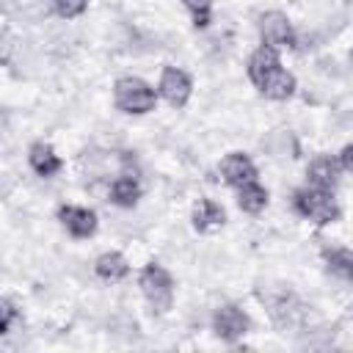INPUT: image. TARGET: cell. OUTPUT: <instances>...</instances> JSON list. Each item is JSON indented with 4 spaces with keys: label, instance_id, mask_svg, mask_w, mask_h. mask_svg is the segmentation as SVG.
<instances>
[{
    "label": "cell",
    "instance_id": "cell-1",
    "mask_svg": "<svg viewBox=\"0 0 353 353\" xmlns=\"http://www.w3.org/2000/svg\"><path fill=\"white\" fill-rule=\"evenodd\" d=\"M292 207H295V212L301 218H306V221H312L317 226H328V223L339 221V215H342L334 193L325 190V188H314V185L298 188L292 193Z\"/></svg>",
    "mask_w": 353,
    "mask_h": 353
},
{
    "label": "cell",
    "instance_id": "cell-2",
    "mask_svg": "<svg viewBox=\"0 0 353 353\" xmlns=\"http://www.w3.org/2000/svg\"><path fill=\"white\" fill-rule=\"evenodd\" d=\"M113 102H116V108H119L121 113L143 116V113L154 110V105H157V91H154L146 80L127 74V77H119V80L113 83Z\"/></svg>",
    "mask_w": 353,
    "mask_h": 353
},
{
    "label": "cell",
    "instance_id": "cell-3",
    "mask_svg": "<svg viewBox=\"0 0 353 353\" xmlns=\"http://www.w3.org/2000/svg\"><path fill=\"white\" fill-rule=\"evenodd\" d=\"M138 287H141L146 303H149L157 314H163V312L171 309V303H174V279H171V273H168L163 265L149 262V265L141 270V276H138Z\"/></svg>",
    "mask_w": 353,
    "mask_h": 353
},
{
    "label": "cell",
    "instance_id": "cell-4",
    "mask_svg": "<svg viewBox=\"0 0 353 353\" xmlns=\"http://www.w3.org/2000/svg\"><path fill=\"white\" fill-rule=\"evenodd\" d=\"M262 303L268 306L270 317L279 323V325H295L301 317H303V303L298 301V295L284 287V284H273V287H265L259 292Z\"/></svg>",
    "mask_w": 353,
    "mask_h": 353
},
{
    "label": "cell",
    "instance_id": "cell-5",
    "mask_svg": "<svg viewBox=\"0 0 353 353\" xmlns=\"http://www.w3.org/2000/svg\"><path fill=\"white\" fill-rule=\"evenodd\" d=\"M248 328H251L248 314H245L240 306H234V303H223V306H218L215 314H212V331H215V336L223 339V342H237L240 336L248 334Z\"/></svg>",
    "mask_w": 353,
    "mask_h": 353
},
{
    "label": "cell",
    "instance_id": "cell-6",
    "mask_svg": "<svg viewBox=\"0 0 353 353\" xmlns=\"http://www.w3.org/2000/svg\"><path fill=\"white\" fill-rule=\"evenodd\" d=\"M259 36H262V44H270L276 50L295 47V30L284 11H265L259 17Z\"/></svg>",
    "mask_w": 353,
    "mask_h": 353
},
{
    "label": "cell",
    "instance_id": "cell-7",
    "mask_svg": "<svg viewBox=\"0 0 353 353\" xmlns=\"http://www.w3.org/2000/svg\"><path fill=\"white\" fill-rule=\"evenodd\" d=\"M193 91V80L188 72L176 69V66H165L160 72V83H157V94L171 105V108H185Z\"/></svg>",
    "mask_w": 353,
    "mask_h": 353
},
{
    "label": "cell",
    "instance_id": "cell-8",
    "mask_svg": "<svg viewBox=\"0 0 353 353\" xmlns=\"http://www.w3.org/2000/svg\"><path fill=\"white\" fill-rule=\"evenodd\" d=\"M58 221H61V226H63L72 237H77V240L91 237V234L97 232V226H99L97 212L88 210V207H77V204H61V207H58Z\"/></svg>",
    "mask_w": 353,
    "mask_h": 353
},
{
    "label": "cell",
    "instance_id": "cell-9",
    "mask_svg": "<svg viewBox=\"0 0 353 353\" xmlns=\"http://www.w3.org/2000/svg\"><path fill=\"white\" fill-rule=\"evenodd\" d=\"M221 176H223L226 185L240 188V185L256 179V165H254V160L245 152H229L221 160Z\"/></svg>",
    "mask_w": 353,
    "mask_h": 353
},
{
    "label": "cell",
    "instance_id": "cell-10",
    "mask_svg": "<svg viewBox=\"0 0 353 353\" xmlns=\"http://www.w3.org/2000/svg\"><path fill=\"white\" fill-rule=\"evenodd\" d=\"M276 69H281V58H279V50L270 47V44H262L251 52L248 58V80L259 88Z\"/></svg>",
    "mask_w": 353,
    "mask_h": 353
},
{
    "label": "cell",
    "instance_id": "cell-11",
    "mask_svg": "<svg viewBox=\"0 0 353 353\" xmlns=\"http://www.w3.org/2000/svg\"><path fill=\"white\" fill-rule=\"evenodd\" d=\"M28 163H30L33 174H36V176H44V179L55 176V174L63 168V160H61V157L55 154V149H52L50 143H44V141L30 143V149H28Z\"/></svg>",
    "mask_w": 353,
    "mask_h": 353
},
{
    "label": "cell",
    "instance_id": "cell-12",
    "mask_svg": "<svg viewBox=\"0 0 353 353\" xmlns=\"http://www.w3.org/2000/svg\"><path fill=\"white\" fill-rule=\"evenodd\" d=\"M339 168H342V163H339L336 157H331V154H317V157L309 163V168H306V179H309V185H314V188L331 190V188L339 182Z\"/></svg>",
    "mask_w": 353,
    "mask_h": 353
},
{
    "label": "cell",
    "instance_id": "cell-13",
    "mask_svg": "<svg viewBox=\"0 0 353 353\" xmlns=\"http://www.w3.org/2000/svg\"><path fill=\"white\" fill-rule=\"evenodd\" d=\"M190 221H193V226H196V232H215V229H221L223 223H226V212H223V207L218 204V201H212V199H199V204L193 207V212H190Z\"/></svg>",
    "mask_w": 353,
    "mask_h": 353
},
{
    "label": "cell",
    "instance_id": "cell-14",
    "mask_svg": "<svg viewBox=\"0 0 353 353\" xmlns=\"http://www.w3.org/2000/svg\"><path fill=\"white\" fill-rule=\"evenodd\" d=\"M94 273H97L102 281H121V279L130 273V262H127V256L119 254V251H105V254L97 256Z\"/></svg>",
    "mask_w": 353,
    "mask_h": 353
},
{
    "label": "cell",
    "instance_id": "cell-15",
    "mask_svg": "<svg viewBox=\"0 0 353 353\" xmlns=\"http://www.w3.org/2000/svg\"><path fill=\"white\" fill-rule=\"evenodd\" d=\"M323 262H325L328 273L353 284V248H342V245L323 248Z\"/></svg>",
    "mask_w": 353,
    "mask_h": 353
},
{
    "label": "cell",
    "instance_id": "cell-16",
    "mask_svg": "<svg viewBox=\"0 0 353 353\" xmlns=\"http://www.w3.org/2000/svg\"><path fill=\"white\" fill-rule=\"evenodd\" d=\"M295 88H298V83H295V77H292L287 69H276V72L259 85V91H262L268 99H276V102L290 99V97L295 94Z\"/></svg>",
    "mask_w": 353,
    "mask_h": 353
},
{
    "label": "cell",
    "instance_id": "cell-17",
    "mask_svg": "<svg viewBox=\"0 0 353 353\" xmlns=\"http://www.w3.org/2000/svg\"><path fill=\"white\" fill-rule=\"evenodd\" d=\"M237 207H240L243 212H248V215H259V212L268 207V190H265L256 179L240 185V188H237Z\"/></svg>",
    "mask_w": 353,
    "mask_h": 353
},
{
    "label": "cell",
    "instance_id": "cell-18",
    "mask_svg": "<svg viewBox=\"0 0 353 353\" xmlns=\"http://www.w3.org/2000/svg\"><path fill=\"white\" fill-rule=\"evenodd\" d=\"M138 199H141V185H138L135 176L121 174V176H116L110 182V201L116 207H135Z\"/></svg>",
    "mask_w": 353,
    "mask_h": 353
},
{
    "label": "cell",
    "instance_id": "cell-19",
    "mask_svg": "<svg viewBox=\"0 0 353 353\" xmlns=\"http://www.w3.org/2000/svg\"><path fill=\"white\" fill-rule=\"evenodd\" d=\"M265 146L276 157H298V143H295L290 130H273V135L265 141Z\"/></svg>",
    "mask_w": 353,
    "mask_h": 353
},
{
    "label": "cell",
    "instance_id": "cell-20",
    "mask_svg": "<svg viewBox=\"0 0 353 353\" xmlns=\"http://www.w3.org/2000/svg\"><path fill=\"white\" fill-rule=\"evenodd\" d=\"M182 6L190 11L196 28H207L212 22V0H182Z\"/></svg>",
    "mask_w": 353,
    "mask_h": 353
},
{
    "label": "cell",
    "instance_id": "cell-21",
    "mask_svg": "<svg viewBox=\"0 0 353 353\" xmlns=\"http://www.w3.org/2000/svg\"><path fill=\"white\" fill-rule=\"evenodd\" d=\"M17 317H19L17 303L11 298H3L0 301V334H11V325H14Z\"/></svg>",
    "mask_w": 353,
    "mask_h": 353
},
{
    "label": "cell",
    "instance_id": "cell-22",
    "mask_svg": "<svg viewBox=\"0 0 353 353\" xmlns=\"http://www.w3.org/2000/svg\"><path fill=\"white\" fill-rule=\"evenodd\" d=\"M52 6H55V11H58L61 17L74 19V17H80V14L88 8V0H52Z\"/></svg>",
    "mask_w": 353,
    "mask_h": 353
},
{
    "label": "cell",
    "instance_id": "cell-23",
    "mask_svg": "<svg viewBox=\"0 0 353 353\" xmlns=\"http://www.w3.org/2000/svg\"><path fill=\"white\" fill-rule=\"evenodd\" d=\"M339 163H342V168H345V171H350V174H353V143H347V146L339 152Z\"/></svg>",
    "mask_w": 353,
    "mask_h": 353
},
{
    "label": "cell",
    "instance_id": "cell-24",
    "mask_svg": "<svg viewBox=\"0 0 353 353\" xmlns=\"http://www.w3.org/2000/svg\"><path fill=\"white\" fill-rule=\"evenodd\" d=\"M350 55H353V52H350Z\"/></svg>",
    "mask_w": 353,
    "mask_h": 353
}]
</instances>
